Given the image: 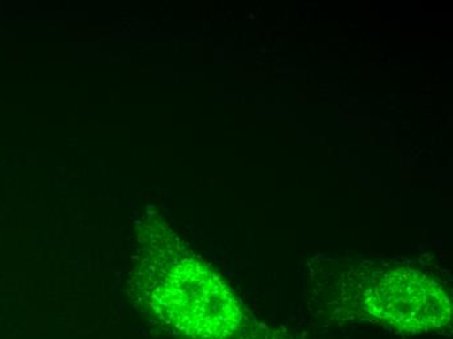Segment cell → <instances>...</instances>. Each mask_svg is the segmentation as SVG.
<instances>
[{"label":"cell","mask_w":453,"mask_h":339,"mask_svg":"<svg viewBox=\"0 0 453 339\" xmlns=\"http://www.w3.org/2000/svg\"><path fill=\"white\" fill-rule=\"evenodd\" d=\"M313 310L325 321L375 325L404 335L446 333L452 322L446 286L403 264L349 267L314 294Z\"/></svg>","instance_id":"cell-1"},{"label":"cell","mask_w":453,"mask_h":339,"mask_svg":"<svg viewBox=\"0 0 453 339\" xmlns=\"http://www.w3.org/2000/svg\"><path fill=\"white\" fill-rule=\"evenodd\" d=\"M151 299L165 327L184 338L295 339L254 319L195 258H173L163 269Z\"/></svg>","instance_id":"cell-2"}]
</instances>
